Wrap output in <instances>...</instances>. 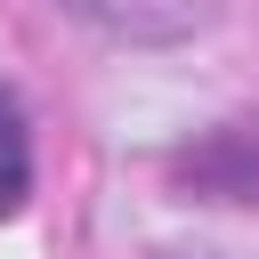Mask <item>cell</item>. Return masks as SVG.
Here are the masks:
<instances>
[{
  "label": "cell",
  "instance_id": "obj_1",
  "mask_svg": "<svg viewBox=\"0 0 259 259\" xmlns=\"http://www.w3.org/2000/svg\"><path fill=\"white\" fill-rule=\"evenodd\" d=\"M73 8L121 40H178L202 24V0H73Z\"/></svg>",
  "mask_w": 259,
  "mask_h": 259
},
{
  "label": "cell",
  "instance_id": "obj_2",
  "mask_svg": "<svg viewBox=\"0 0 259 259\" xmlns=\"http://www.w3.org/2000/svg\"><path fill=\"white\" fill-rule=\"evenodd\" d=\"M32 194V138H24V105L0 89V219H16Z\"/></svg>",
  "mask_w": 259,
  "mask_h": 259
},
{
  "label": "cell",
  "instance_id": "obj_3",
  "mask_svg": "<svg viewBox=\"0 0 259 259\" xmlns=\"http://www.w3.org/2000/svg\"><path fill=\"white\" fill-rule=\"evenodd\" d=\"M162 259H210V251H162Z\"/></svg>",
  "mask_w": 259,
  "mask_h": 259
}]
</instances>
